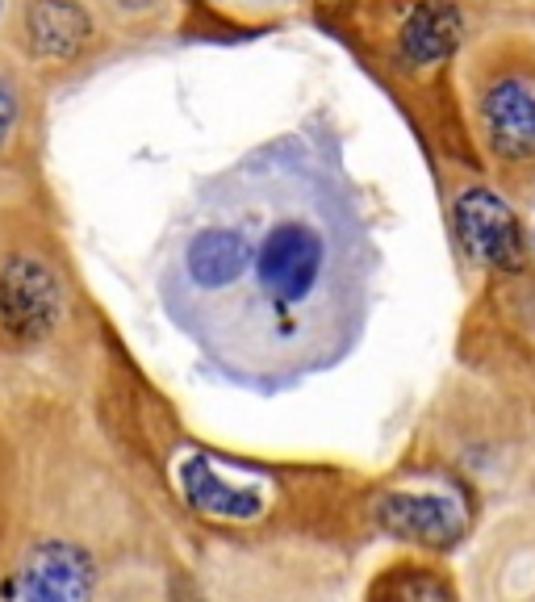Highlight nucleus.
I'll return each mask as SVG.
<instances>
[{
	"label": "nucleus",
	"instance_id": "1",
	"mask_svg": "<svg viewBox=\"0 0 535 602\" xmlns=\"http://www.w3.org/2000/svg\"><path fill=\"white\" fill-rule=\"evenodd\" d=\"M372 239L327 143L285 134L201 180L168 230L159 297L222 377L276 393L356 347Z\"/></svg>",
	"mask_w": 535,
	"mask_h": 602
},
{
	"label": "nucleus",
	"instance_id": "2",
	"mask_svg": "<svg viewBox=\"0 0 535 602\" xmlns=\"http://www.w3.org/2000/svg\"><path fill=\"white\" fill-rule=\"evenodd\" d=\"M456 239L464 247V256L481 268H494V272H519L527 260V235H523V222L519 214L510 210V201L498 197L494 189H464L456 197Z\"/></svg>",
	"mask_w": 535,
	"mask_h": 602
},
{
	"label": "nucleus",
	"instance_id": "3",
	"mask_svg": "<svg viewBox=\"0 0 535 602\" xmlns=\"http://www.w3.org/2000/svg\"><path fill=\"white\" fill-rule=\"evenodd\" d=\"M372 519L385 536L406 540V544H423V548H456L469 531V511L464 502L452 494H435V490H389L372 502Z\"/></svg>",
	"mask_w": 535,
	"mask_h": 602
},
{
	"label": "nucleus",
	"instance_id": "4",
	"mask_svg": "<svg viewBox=\"0 0 535 602\" xmlns=\"http://www.w3.org/2000/svg\"><path fill=\"white\" fill-rule=\"evenodd\" d=\"M481 122L490 151L502 164H531L535 159V76L502 72L481 92Z\"/></svg>",
	"mask_w": 535,
	"mask_h": 602
},
{
	"label": "nucleus",
	"instance_id": "5",
	"mask_svg": "<svg viewBox=\"0 0 535 602\" xmlns=\"http://www.w3.org/2000/svg\"><path fill=\"white\" fill-rule=\"evenodd\" d=\"M63 314V293L55 272L42 260L13 256L0 268V322L13 339H42Z\"/></svg>",
	"mask_w": 535,
	"mask_h": 602
},
{
	"label": "nucleus",
	"instance_id": "6",
	"mask_svg": "<svg viewBox=\"0 0 535 602\" xmlns=\"http://www.w3.org/2000/svg\"><path fill=\"white\" fill-rule=\"evenodd\" d=\"M180 490L197 511L218 519H255L268 511V481L218 465L209 456H193L180 465Z\"/></svg>",
	"mask_w": 535,
	"mask_h": 602
},
{
	"label": "nucleus",
	"instance_id": "7",
	"mask_svg": "<svg viewBox=\"0 0 535 602\" xmlns=\"http://www.w3.org/2000/svg\"><path fill=\"white\" fill-rule=\"evenodd\" d=\"M92 594V561L80 544L42 540L26 552L17 569L13 602H88Z\"/></svg>",
	"mask_w": 535,
	"mask_h": 602
},
{
	"label": "nucleus",
	"instance_id": "8",
	"mask_svg": "<svg viewBox=\"0 0 535 602\" xmlns=\"http://www.w3.org/2000/svg\"><path fill=\"white\" fill-rule=\"evenodd\" d=\"M464 38V17L452 0H423L402 26V59L410 67H435L456 55Z\"/></svg>",
	"mask_w": 535,
	"mask_h": 602
},
{
	"label": "nucleus",
	"instance_id": "9",
	"mask_svg": "<svg viewBox=\"0 0 535 602\" xmlns=\"http://www.w3.org/2000/svg\"><path fill=\"white\" fill-rule=\"evenodd\" d=\"M26 21H30V42L46 59H72L88 42V17L72 0H34Z\"/></svg>",
	"mask_w": 535,
	"mask_h": 602
},
{
	"label": "nucleus",
	"instance_id": "10",
	"mask_svg": "<svg viewBox=\"0 0 535 602\" xmlns=\"http://www.w3.org/2000/svg\"><path fill=\"white\" fill-rule=\"evenodd\" d=\"M368 602H456V590L448 586V577H439L431 569L393 565L389 573L377 577Z\"/></svg>",
	"mask_w": 535,
	"mask_h": 602
},
{
	"label": "nucleus",
	"instance_id": "11",
	"mask_svg": "<svg viewBox=\"0 0 535 602\" xmlns=\"http://www.w3.org/2000/svg\"><path fill=\"white\" fill-rule=\"evenodd\" d=\"M13 126H17V92H13V84L0 76V147H5V138L13 134Z\"/></svg>",
	"mask_w": 535,
	"mask_h": 602
},
{
	"label": "nucleus",
	"instance_id": "12",
	"mask_svg": "<svg viewBox=\"0 0 535 602\" xmlns=\"http://www.w3.org/2000/svg\"><path fill=\"white\" fill-rule=\"evenodd\" d=\"M531 243H535V235H531Z\"/></svg>",
	"mask_w": 535,
	"mask_h": 602
}]
</instances>
